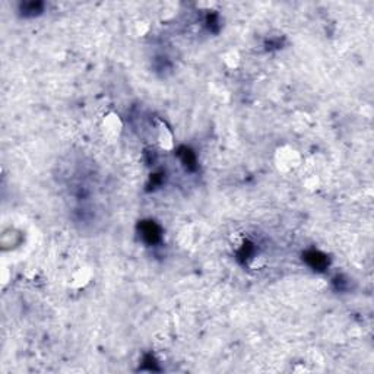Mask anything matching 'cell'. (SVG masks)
<instances>
[{
	"label": "cell",
	"mask_w": 374,
	"mask_h": 374,
	"mask_svg": "<svg viewBox=\"0 0 374 374\" xmlns=\"http://www.w3.org/2000/svg\"><path fill=\"white\" fill-rule=\"evenodd\" d=\"M136 29H138V35H145L146 32H148V29H149V26L145 25V22H138L136 24Z\"/></svg>",
	"instance_id": "7"
},
{
	"label": "cell",
	"mask_w": 374,
	"mask_h": 374,
	"mask_svg": "<svg viewBox=\"0 0 374 374\" xmlns=\"http://www.w3.org/2000/svg\"><path fill=\"white\" fill-rule=\"evenodd\" d=\"M306 187L309 189V190H316L317 187H319V184H320V181H319V179L316 177V176H311V177H309L307 180H306Z\"/></svg>",
	"instance_id": "6"
},
{
	"label": "cell",
	"mask_w": 374,
	"mask_h": 374,
	"mask_svg": "<svg viewBox=\"0 0 374 374\" xmlns=\"http://www.w3.org/2000/svg\"><path fill=\"white\" fill-rule=\"evenodd\" d=\"M101 129H103L104 136L110 141H114L120 136L121 129H123V123L121 118L116 113H108L105 114L101 121Z\"/></svg>",
	"instance_id": "2"
},
{
	"label": "cell",
	"mask_w": 374,
	"mask_h": 374,
	"mask_svg": "<svg viewBox=\"0 0 374 374\" xmlns=\"http://www.w3.org/2000/svg\"><path fill=\"white\" fill-rule=\"evenodd\" d=\"M222 62L225 63L227 67L235 69V67H238V65H240V54L235 52V50H230V52L224 53Z\"/></svg>",
	"instance_id": "5"
},
{
	"label": "cell",
	"mask_w": 374,
	"mask_h": 374,
	"mask_svg": "<svg viewBox=\"0 0 374 374\" xmlns=\"http://www.w3.org/2000/svg\"><path fill=\"white\" fill-rule=\"evenodd\" d=\"M275 164L281 173H289V171L300 167L301 155L298 154L297 149H294L291 146H282L275 154Z\"/></svg>",
	"instance_id": "1"
},
{
	"label": "cell",
	"mask_w": 374,
	"mask_h": 374,
	"mask_svg": "<svg viewBox=\"0 0 374 374\" xmlns=\"http://www.w3.org/2000/svg\"><path fill=\"white\" fill-rule=\"evenodd\" d=\"M91 278H92V272L88 268H80L72 275V285L75 288H84L85 285L90 284Z\"/></svg>",
	"instance_id": "4"
},
{
	"label": "cell",
	"mask_w": 374,
	"mask_h": 374,
	"mask_svg": "<svg viewBox=\"0 0 374 374\" xmlns=\"http://www.w3.org/2000/svg\"><path fill=\"white\" fill-rule=\"evenodd\" d=\"M173 139H174L173 138V132L165 126V123L159 121V124H158V143H159V146L162 149H165V151L173 149V146H174Z\"/></svg>",
	"instance_id": "3"
}]
</instances>
